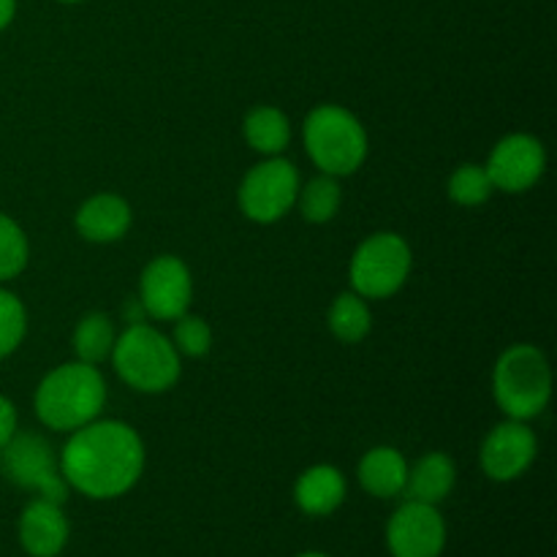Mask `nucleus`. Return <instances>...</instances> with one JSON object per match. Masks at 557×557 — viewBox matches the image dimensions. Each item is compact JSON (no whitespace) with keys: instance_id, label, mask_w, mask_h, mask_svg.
Segmentation results:
<instances>
[{"instance_id":"f257e3e1","label":"nucleus","mask_w":557,"mask_h":557,"mask_svg":"<svg viewBox=\"0 0 557 557\" xmlns=\"http://www.w3.org/2000/svg\"><path fill=\"white\" fill-rule=\"evenodd\" d=\"M58 462L71 490L90 500H114L139 484L147 451L141 435L128 422L98 417L69 433Z\"/></svg>"},{"instance_id":"bb28decb","label":"nucleus","mask_w":557,"mask_h":557,"mask_svg":"<svg viewBox=\"0 0 557 557\" xmlns=\"http://www.w3.org/2000/svg\"><path fill=\"white\" fill-rule=\"evenodd\" d=\"M16 16V0H0V30H5V27L14 22Z\"/></svg>"},{"instance_id":"2eb2a0df","label":"nucleus","mask_w":557,"mask_h":557,"mask_svg":"<svg viewBox=\"0 0 557 557\" xmlns=\"http://www.w3.org/2000/svg\"><path fill=\"white\" fill-rule=\"evenodd\" d=\"M348 482L341 468L319 462L299 473L294 484V504L308 517H330L346 504Z\"/></svg>"},{"instance_id":"9b49d317","label":"nucleus","mask_w":557,"mask_h":557,"mask_svg":"<svg viewBox=\"0 0 557 557\" xmlns=\"http://www.w3.org/2000/svg\"><path fill=\"white\" fill-rule=\"evenodd\" d=\"M490 180L495 190L504 194H525L536 188L539 180L547 172V150L542 139L533 134H509L493 147L487 163Z\"/></svg>"},{"instance_id":"4468645a","label":"nucleus","mask_w":557,"mask_h":557,"mask_svg":"<svg viewBox=\"0 0 557 557\" xmlns=\"http://www.w3.org/2000/svg\"><path fill=\"white\" fill-rule=\"evenodd\" d=\"M134 223V210L120 194H92L79 205L74 215V228L82 239L92 245H112L120 243L131 232Z\"/></svg>"},{"instance_id":"412c9836","label":"nucleus","mask_w":557,"mask_h":557,"mask_svg":"<svg viewBox=\"0 0 557 557\" xmlns=\"http://www.w3.org/2000/svg\"><path fill=\"white\" fill-rule=\"evenodd\" d=\"M341 201H343L341 180L319 172V177H313L308 185L299 188L297 210L308 223H313V226H324V223H330L332 218L337 215Z\"/></svg>"},{"instance_id":"9d476101","label":"nucleus","mask_w":557,"mask_h":557,"mask_svg":"<svg viewBox=\"0 0 557 557\" xmlns=\"http://www.w3.org/2000/svg\"><path fill=\"white\" fill-rule=\"evenodd\" d=\"M446 520L438 506L406 500L386 522V549L392 557H441L446 549Z\"/></svg>"},{"instance_id":"423d86ee","label":"nucleus","mask_w":557,"mask_h":557,"mask_svg":"<svg viewBox=\"0 0 557 557\" xmlns=\"http://www.w3.org/2000/svg\"><path fill=\"white\" fill-rule=\"evenodd\" d=\"M413 253L397 232H375L357 245L348 261V283L362 299H389L411 277Z\"/></svg>"},{"instance_id":"7ed1b4c3","label":"nucleus","mask_w":557,"mask_h":557,"mask_svg":"<svg viewBox=\"0 0 557 557\" xmlns=\"http://www.w3.org/2000/svg\"><path fill=\"white\" fill-rule=\"evenodd\" d=\"M109 362L117 379L139 395H163L174 389L183 375V357L174 348L172 337L147 321L128 324L117 332Z\"/></svg>"},{"instance_id":"f3484780","label":"nucleus","mask_w":557,"mask_h":557,"mask_svg":"<svg viewBox=\"0 0 557 557\" xmlns=\"http://www.w3.org/2000/svg\"><path fill=\"white\" fill-rule=\"evenodd\" d=\"M457 484V466L446 451H428L413 466H408L406 500L438 506L451 495Z\"/></svg>"},{"instance_id":"cd10ccee","label":"nucleus","mask_w":557,"mask_h":557,"mask_svg":"<svg viewBox=\"0 0 557 557\" xmlns=\"http://www.w3.org/2000/svg\"><path fill=\"white\" fill-rule=\"evenodd\" d=\"M297 557H330V555H324V553H302V555H297Z\"/></svg>"},{"instance_id":"b1692460","label":"nucleus","mask_w":557,"mask_h":557,"mask_svg":"<svg viewBox=\"0 0 557 557\" xmlns=\"http://www.w3.org/2000/svg\"><path fill=\"white\" fill-rule=\"evenodd\" d=\"M27 335V310L14 292L0 286V359L11 357Z\"/></svg>"},{"instance_id":"ddd939ff","label":"nucleus","mask_w":557,"mask_h":557,"mask_svg":"<svg viewBox=\"0 0 557 557\" xmlns=\"http://www.w3.org/2000/svg\"><path fill=\"white\" fill-rule=\"evenodd\" d=\"M20 547L30 557H58L71 539V522L63 506L33 498L16 522Z\"/></svg>"},{"instance_id":"f03ea898","label":"nucleus","mask_w":557,"mask_h":557,"mask_svg":"<svg viewBox=\"0 0 557 557\" xmlns=\"http://www.w3.org/2000/svg\"><path fill=\"white\" fill-rule=\"evenodd\" d=\"M107 397L109 386L101 370L74 359L44 375L33 395V411L44 428L69 435L96 422L107 408Z\"/></svg>"},{"instance_id":"5701e85b","label":"nucleus","mask_w":557,"mask_h":557,"mask_svg":"<svg viewBox=\"0 0 557 557\" xmlns=\"http://www.w3.org/2000/svg\"><path fill=\"white\" fill-rule=\"evenodd\" d=\"M493 180L484 163H462L446 183V194L460 207H482L493 196Z\"/></svg>"},{"instance_id":"20e7f679","label":"nucleus","mask_w":557,"mask_h":557,"mask_svg":"<svg viewBox=\"0 0 557 557\" xmlns=\"http://www.w3.org/2000/svg\"><path fill=\"white\" fill-rule=\"evenodd\" d=\"M302 145L313 166L337 180L357 174L370 152L362 120L341 103H319L310 109L302 123Z\"/></svg>"},{"instance_id":"a211bd4d","label":"nucleus","mask_w":557,"mask_h":557,"mask_svg":"<svg viewBox=\"0 0 557 557\" xmlns=\"http://www.w3.org/2000/svg\"><path fill=\"white\" fill-rule=\"evenodd\" d=\"M243 136L248 141V147L253 152H259L261 158L283 156L292 145V120L283 109L270 107V103H261L253 107L243 120Z\"/></svg>"},{"instance_id":"39448f33","label":"nucleus","mask_w":557,"mask_h":557,"mask_svg":"<svg viewBox=\"0 0 557 557\" xmlns=\"http://www.w3.org/2000/svg\"><path fill=\"white\" fill-rule=\"evenodd\" d=\"M493 397L506 419L531 422L547 411L553 400V368L542 348L515 343L493 368Z\"/></svg>"},{"instance_id":"6ab92c4d","label":"nucleus","mask_w":557,"mask_h":557,"mask_svg":"<svg viewBox=\"0 0 557 557\" xmlns=\"http://www.w3.org/2000/svg\"><path fill=\"white\" fill-rule=\"evenodd\" d=\"M114 341H117V330H114L112 315L101 313H87L76 321L74 335H71V348L74 357L85 364H101L112 357Z\"/></svg>"},{"instance_id":"f8f14e48","label":"nucleus","mask_w":557,"mask_h":557,"mask_svg":"<svg viewBox=\"0 0 557 557\" xmlns=\"http://www.w3.org/2000/svg\"><path fill=\"white\" fill-rule=\"evenodd\" d=\"M536 455L539 438L531 430V424L517 422V419H504L482 441L479 466H482L484 476L506 484L525 476L533 462H536Z\"/></svg>"},{"instance_id":"1a4fd4ad","label":"nucleus","mask_w":557,"mask_h":557,"mask_svg":"<svg viewBox=\"0 0 557 557\" xmlns=\"http://www.w3.org/2000/svg\"><path fill=\"white\" fill-rule=\"evenodd\" d=\"M136 302L152 321H177L188 313L194 302V275L188 264L172 253L156 256L141 270Z\"/></svg>"},{"instance_id":"c85d7f7f","label":"nucleus","mask_w":557,"mask_h":557,"mask_svg":"<svg viewBox=\"0 0 557 557\" xmlns=\"http://www.w3.org/2000/svg\"><path fill=\"white\" fill-rule=\"evenodd\" d=\"M58 3H85V0H58Z\"/></svg>"},{"instance_id":"393cba45","label":"nucleus","mask_w":557,"mask_h":557,"mask_svg":"<svg viewBox=\"0 0 557 557\" xmlns=\"http://www.w3.org/2000/svg\"><path fill=\"white\" fill-rule=\"evenodd\" d=\"M172 343L183 359H201L212 348V330L201 315L185 313L177 321H172Z\"/></svg>"},{"instance_id":"6e6552de","label":"nucleus","mask_w":557,"mask_h":557,"mask_svg":"<svg viewBox=\"0 0 557 557\" xmlns=\"http://www.w3.org/2000/svg\"><path fill=\"white\" fill-rule=\"evenodd\" d=\"M0 473L16 487L52 504L63 506L71 495L52 444L38 433L16 430L14 438L0 449Z\"/></svg>"},{"instance_id":"0eeeda50","label":"nucleus","mask_w":557,"mask_h":557,"mask_svg":"<svg viewBox=\"0 0 557 557\" xmlns=\"http://www.w3.org/2000/svg\"><path fill=\"white\" fill-rule=\"evenodd\" d=\"M299 188H302V180L288 158H264L253 169H248L239 183V212L259 226H272L297 207Z\"/></svg>"},{"instance_id":"aec40b11","label":"nucleus","mask_w":557,"mask_h":557,"mask_svg":"<svg viewBox=\"0 0 557 557\" xmlns=\"http://www.w3.org/2000/svg\"><path fill=\"white\" fill-rule=\"evenodd\" d=\"M326 324H330L335 341L354 346V343H362L373 330V310H370L368 299L359 297L357 292H343L332 299Z\"/></svg>"},{"instance_id":"a878e982","label":"nucleus","mask_w":557,"mask_h":557,"mask_svg":"<svg viewBox=\"0 0 557 557\" xmlns=\"http://www.w3.org/2000/svg\"><path fill=\"white\" fill-rule=\"evenodd\" d=\"M16 430H20V413H16V406L9 397L0 395V449L14 438Z\"/></svg>"},{"instance_id":"4be33fe9","label":"nucleus","mask_w":557,"mask_h":557,"mask_svg":"<svg viewBox=\"0 0 557 557\" xmlns=\"http://www.w3.org/2000/svg\"><path fill=\"white\" fill-rule=\"evenodd\" d=\"M30 261V239L11 215L0 212V286L25 272Z\"/></svg>"},{"instance_id":"dca6fc26","label":"nucleus","mask_w":557,"mask_h":557,"mask_svg":"<svg viewBox=\"0 0 557 557\" xmlns=\"http://www.w3.org/2000/svg\"><path fill=\"white\" fill-rule=\"evenodd\" d=\"M357 479L370 498H400L408 479V460L395 446H373L357 466Z\"/></svg>"}]
</instances>
